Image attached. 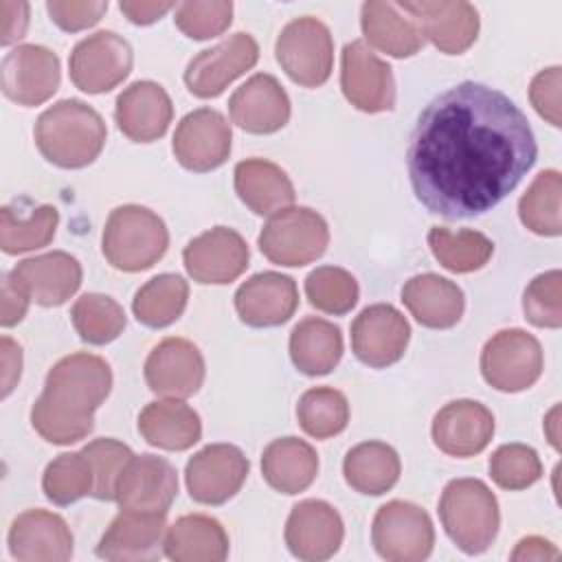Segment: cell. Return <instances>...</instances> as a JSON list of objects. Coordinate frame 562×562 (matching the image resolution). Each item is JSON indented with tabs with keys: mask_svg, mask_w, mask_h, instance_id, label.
Instances as JSON below:
<instances>
[{
	"mask_svg": "<svg viewBox=\"0 0 562 562\" xmlns=\"http://www.w3.org/2000/svg\"><path fill=\"white\" fill-rule=\"evenodd\" d=\"M2 92L18 105H40L59 88V59L40 44H22L4 55L0 68Z\"/></svg>",
	"mask_w": 562,
	"mask_h": 562,
	"instance_id": "obj_16",
	"label": "cell"
},
{
	"mask_svg": "<svg viewBox=\"0 0 562 562\" xmlns=\"http://www.w3.org/2000/svg\"><path fill=\"white\" fill-rule=\"evenodd\" d=\"M114 119L130 140L151 143L167 132L173 119V105L160 83L134 81L116 97Z\"/></svg>",
	"mask_w": 562,
	"mask_h": 562,
	"instance_id": "obj_27",
	"label": "cell"
},
{
	"mask_svg": "<svg viewBox=\"0 0 562 562\" xmlns=\"http://www.w3.org/2000/svg\"><path fill=\"white\" fill-rule=\"evenodd\" d=\"M112 389L110 364L94 353H70L53 364L44 391L31 408L37 435L57 446H70L94 428V411Z\"/></svg>",
	"mask_w": 562,
	"mask_h": 562,
	"instance_id": "obj_2",
	"label": "cell"
},
{
	"mask_svg": "<svg viewBox=\"0 0 562 562\" xmlns=\"http://www.w3.org/2000/svg\"><path fill=\"white\" fill-rule=\"evenodd\" d=\"M22 373V349L9 336H2V397H7Z\"/></svg>",
	"mask_w": 562,
	"mask_h": 562,
	"instance_id": "obj_55",
	"label": "cell"
},
{
	"mask_svg": "<svg viewBox=\"0 0 562 562\" xmlns=\"http://www.w3.org/2000/svg\"><path fill=\"white\" fill-rule=\"evenodd\" d=\"M248 476L246 454L231 443H211L195 452L184 468L187 490L202 505L231 501Z\"/></svg>",
	"mask_w": 562,
	"mask_h": 562,
	"instance_id": "obj_13",
	"label": "cell"
},
{
	"mask_svg": "<svg viewBox=\"0 0 562 562\" xmlns=\"http://www.w3.org/2000/svg\"><path fill=\"white\" fill-rule=\"evenodd\" d=\"M296 419L310 437L327 439L347 428L349 402L331 386H314L301 395Z\"/></svg>",
	"mask_w": 562,
	"mask_h": 562,
	"instance_id": "obj_42",
	"label": "cell"
},
{
	"mask_svg": "<svg viewBox=\"0 0 562 562\" xmlns=\"http://www.w3.org/2000/svg\"><path fill=\"white\" fill-rule=\"evenodd\" d=\"M178 494L176 468L156 454L132 457L121 472L114 501L121 509L167 514Z\"/></svg>",
	"mask_w": 562,
	"mask_h": 562,
	"instance_id": "obj_17",
	"label": "cell"
},
{
	"mask_svg": "<svg viewBox=\"0 0 562 562\" xmlns=\"http://www.w3.org/2000/svg\"><path fill=\"white\" fill-rule=\"evenodd\" d=\"M233 20V2L191 0L176 7V26L191 40H211L222 35Z\"/></svg>",
	"mask_w": 562,
	"mask_h": 562,
	"instance_id": "obj_47",
	"label": "cell"
},
{
	"mask_svg": "<svg viewBox=\"0 0 562 562\" xmlns=\"http://www.w3.org/2000/svg\"><path fill=\"white\" fill-rule=\"evenodd\" d=\"M428 246L435 259L450 272H474L483 268L492 252L494 244L479 231H450L446 226H432L428 231Z\"/></svg>",
	"mask_w": 562,
	"mask_h": 562,
	"instance_id": "obj_39",
	"label": "cell"
},
{
	"mask_svg": "<svg viewBox=\"0 0 562 562\" xmlns=\"http://www.w3.org/2000/svg\"><path fill=\"white\" fill-rule=\"evenodd\" d=\"M419 26L422 35L432 42L446 55L465 53L479 35V13L470 2H443V0H417L397 2Z\"/></svg>",
	"mask_w": 562,
	"mask_h": 562,
	"instance_id": "obj_19",
	"label": "cell"
},
{
	"mask_svg": "<svg viewBox=\"0 0 562 562\" xmlns=\"http://www.w3.org/2000/svg\"><path fill=\"white\" fill-rule=\"evenodd\" d=\"M235 191L239 200L257 215H272L288 209L296 198L288 173L266 158H248L237 162Z\"/></svg>",
	"mask_w": 562,
	"mask_h": 562,
	"instance_id": "obj_31",
	"label": "cell"
},
{
	"mask_svg": "<svg viewBox=\"0 0 562 562\" xmlns=\"http://www.w3.org/2000/svg\"><path fill=\"white\" fill-rule=\"evenodd\" d=\"M494 437V415L474 400H454L432 419V441L450 457H472Z\"/></svg>",
	"mask_w": 562,
	"mask_h": 562,
	"instance_id": "obj_25",
	"label": "cell"
},
{
	"mask_svg": "<svg viewBox=\"0 0 562 562\" xmlns=\"http://www.w3.org/2000/svg\"><path fill=\"white\" fill-rule=\"evenodd\" d=\"M235 125L250 134H272L290 119V99L283 86L266 72L252 75L228 99Z\"/></svg>",
	"mask_w": 562,
	"mask_h": 562,
	"instance_id": "obj_26",
	"label": "cell"
},
{
	"mask_svg": "<svg viewBox=\"0 0 562 562\" xmlns=\"http://www.w3.org/2000/svg\"><path fill=\"white\" fill-rule=\"evenodd\" d=\"M560 83H562L560 66H551L547 70H540L529 86L531 105L553 127H560V121H562L560 119Z\"/></svg>",
	"mask_w": 562,
	"mask_h": 562,
	"instance_id": "obj_50",
	"label": "cell"
},
{
	"mask_svg": "<svg viewBox=\"0 0 562 562\" xmlns=\"http://www.w3.org/2000/svg\"><path fill=\"white\" fill-rule=\"evenodd\" d=\"M9 553L20 562H66L72 555V531L55 512L26 509L11 522Z\"/></svg>",
	"mask_w": 562,
	"mask_h": 562,
	"instance_id": "obj_22",
	"label": "cell"
},
{
	"mask_svg": "<svg viewBox=\"0 0 562 562\" xmlns=\"http://www.w3.org/2000/svg\"><path fill=\"white\" fill-rule=\"evenodd\" d=\"M402 472L395 448L384 441H362L353 446L342 461V474L347 485L360 494L380 496L389 492Z\"/></svg>",
	"mask_w": 562,
	"mask_h": 562,
	"instance_id": "obj_36",
	"label": "cell"
},
{
	"mask_svg": "<svg viewBox=\"0 0 562 562\" xmlns=\"http://www.w3.org/2000/svg\"><path fill=\"white\" fill-rule=\"evenodd\" d=\"M81 452L88 457L94 472L92 496L99 501H114L116 481L125 470V465L130 463V459L134 457L130 446L110 437H101L90 441L86 448H81Z\"/></svg>",
	"mask_w": 562,
	"mask_h": 562,
	"instance_id": "obj_46",
	"label": "cell"
},
{
	"mask_svg": "<svg viewBox=\"0 0 562 562\" xmlns=\"http://www.w3.org/2000/svg\"><path fill=\"white\" fill-rule=\"evenodd\" d=\"M165 555L176 562H222L228 555V536L220 520L187 514L167 529Z\"/></svg>",
	"mask_w": 562,
	"mask_h": 562,
	"instance_id": "obj_33",
	"label": "cell"
},
{
	"mask_svg": "<svg viewBox=\"0 0 562 562\" xmlns=\"http://www.w3.org/2000/svg\"><path fill=\"white\" fill-rule=\"evenodd\" d=\"M555 417H558V406L549 413V417H547V424H551V430H549V441L553 443V448H558V432L553 430L555 428Z\"/></svg>",
	"mask_w": 562,
	"mask_h": 562,
	"instance_id": "obj_56",
	"label": "cell"
},
{
	"mask_svg": "<svg viewBox=\"0 0 562 562\" xmlns=\"http://www.w3.org/2000/svg\"><path fill=\"white\" fill-rule=\"evenodd\" d=\"M544 358L536 336L525 329L496 331L481 351V373L490 386L503 393L529 389L542 375Z\"/></svg>",
	"mask_w": 562,
	"mask_h": 562,
	"instance_id": "obj_8",
	"label": "cell"
},
{
	"mask_svg": "<svg viewBox=\"0 0 562 562\" xmlns=\"http://www.w3.org/2000/svg\"><path fill=\"white\" fill-rule=\"evenodd\" d=\"M536 156L525 112L496 88L461 81L422 110L408 145V176L430 213L465 220L514 191Z\"/></svg>",
	"mask_w": 562,
	"mask_h": 562,
	"instance_id": "obj_1",
	"label": "cell"
},
{
	"mask_svg": "<svg viewBox=\"0 0 562 562\" xmlns=\"http://www.w3.org/2000/svg\"><path fill=\"white\" fill-rule=\"evenodd\" d=\"M274 55L294 83L318 88L331 75L334 40L318 18L303 15L281 29Z\"/></svg>",
	"mask_w": 562,
	"mask_h": 562,
	"instance_id": "obj_7",
	"label": "cell"
},
{
	"mask_svg": "<svg viewBox=\"0 0 562 562\" xmlns=\"http://www.w3.org/2000/svg\"><path fill=\"white\" fill-rule=\"evenodd\" d=\"M259 59V46L248 33H233L215 46L200 50L184 70V83L191 94L213 99L222 94L231 81L250 70Z\"/></svg>",
	"mask_w": 562,
	"mask_h": 562,
	"instance_id": "obj_11",
	"label": "cell"
},
{
	"mask_svg": "<svg viewBox=\"0 0 562 562\" xmlns=\"http://www.w3.org/2000/svg\"><path fill=\"white\" fill-rule=\"evenodd\" d=\"M560 193H562L560 171L547 169L538 173L518 202L520 222L536 235L558 237L562 231Z\"/></svg>",
	"mask_w": 562,
	"mask_h": 562,
	"instance_id": "obj_40",
	"label": "cell"
},
{
	"mask_svg": "<svg viewBox=\"0 0 562 562\" xmlns=\"http://www.w3.org/2000/svg\"><path fill=\"white\" fill-rule=\"evenodd\" d=\"M290 358L305 375H325L342 358V334L325 318H303L290 334Z\"/></svg>",
	"mask_w": 562,
	"mask_h": 562,
	"instance_id": "obj_35",
	"label": "cell"
},
{
	"mask_svg": "<svg viewBox=\"0 0 562 562\" xmlns=\"http://www.w3.org/2000/svg\"><path fill=\"white\" fill-rule=\"evenodd\" d=\"M50 20L64 31H83L94 26L108 11V2L103 0H50L46 2Z\"/></svg>",
	"mask_w": 562,
	"mask_h": 562,
	"instance_id": "obj_49",
	"label": "cell"
},
{
	"mask_svg": "<svg viewBox=\"0 0 562 562\" xmlns=\"http://www.w3.org/2000/svg\"><path fill=\"white\" fill-rule=\"evenodd\" d=\"M42 490L55 505H70L92 494L94 472L88 457L81 450L55 457L44 470Z\"/></svg>",
	"mask_w": 562,
	"mask_h": 562,
	"instance_id": "obj_43",
	"label": "cell"
},
{
	"mask_svg": "<svg viewBox=\"0 0 562 562\" xmlns=\"http://www.w3.org/2000/svg\"><path fill=\"white\" fill-rule=\"evenodd\" d=\"M340 88L360 112L378 114L395 105V79L391 66L362 40H353L340 55Z\"/></svg>",
	"mask_w": 562,
	"mask_h": 562,
	"instance_id": "obj_12",
	"label": "cell"
},
{
	"mask_svg": "<svg viewBox=\"0 0 562 562\" xmlns=\"http://www.w3.org/2000/svg\"><path fill=\"white\" fill-rule=\"evenodd\" d=\"M345 538L340 514L325 501L307 498L292 507L285 522V544L299 560L318 562L331 558Z\"/></svg>",
	"mask_w": 562,
	"mask_h": 562,
	"instance_id": "obj_21",
	"label": "cell"
},
{
	"mask_svg": "<svg viewBox=\"0 0 562 562\" xmlns=\"http://www.w3.org/2000/svg\"><path fill=\"white\" fill-rule=\"evenodd\" d=\"M169 246V231L160 215L140 204L116 206L103 228L101 250L116 270L140 272L151 268Z\"/></svg>",
	"mask_w": 562,
	"mask_h": 562,
	"instance_id": "obj_5",
	"label": "cell"
},
{
	"mask_svg": "<svg viewBox=\"0 0 562 562\" xmlns=\"http://www.w3.org/2000/svg\"><path fill=\"white\" fill-rule=\"evenodd\" d=\"M402 301L415 321L430 329L454 327L465 307L463 290L435 272L411 277L402 288Z\"/></svg>",
	"mask_w": 562,
	"mask_h": 562,
	"instance_id": "obj_29",
	"label": "cell"
},
{
	"mask_svg": "<svg viewBox=\"0 0 562 562\" xmlns=\"http://www.w3.org/2000/svg\"><path fill=\"white\" fill-rule=\"evenodd\" d=\"M59 213L50 204L31 206L29 213H22L18 206H2L0 211V248L7 255L29 252L53 241L57 231Z\"/></svg>",
	"mask_w": 562,
	"mask_h": 562,
	"instance_id": "obj_37",
	"label": "cell"
},
{
	"mask_svg": "<svg viewBox=\"0 0 562 562\" xmlns=\"http://www.w3.org/2000/svg\"><path fill=\"white\" fill-rule=\"evenodd\" d=\"M182 261L193 281L222 285L235 281L246 270L248 246L237 231L215 226L184 246Z\"/></svg>",
	"mask_w": 562,
	"mask_h": 562,
	"instance_id": "obj_18",
	"label": "cell"
},
{
	"mask_svg": "<svg viewBox=\"0 0 562 562\" xmlns=\"http://www.w3.org/2000/svg\"><path fill=\"white\" fill-rule=\"evenodd\" d=\"M305 294L312 307L325 314H347L358 303V281L338 266H321L305 279Z\"/></svg>",
	"mask_w": 562,
	"mask_h": 562,
	"instance_id": "obj_44",
	"label": "cell"
},
{
	"mask_svg": "<svg viewBox=\"0 0 562 562\" xmlns=\"http://www.w3.org/2000/svg\"><path fill=\"white\" fill-rule=\"evenodd\" d=\"M439 518L448 538L468 555L487 551L501 525L498 501L479 479L450 481L439 498Z\"/></svg>",
	"mask_w": 562,
	"mask_h": 562,
	"instance_id": "obj_4",
	"label": "cell"
},
{
	"mask_svg": "<svg viewBox=\"0 0 562 562\" xmlns=\"http://www.w3.org/2000/svg\"><path fill=\"white\" fill-rule=\"evenodd\" d=\"M11 274L26 288L31 301L44 307L66 303L81 285V263L64 252L53 250L20 261Z\"/></svg>",
	"mask_w": 562,
	"mask_h": 562,
	"instance_id": "obj_28",
	"label": "cell"
},
{
	"mask_svg": "<svg viewBox=\"0 0 562 562\" xmlns=\"http://www.w3.org/2000/svg\"><path fill=\"white\" fill-rule=\"evenodd\" d=\"M33 136L48 162L61 169H81L97 160L108 130L94 108L79 99H61L40 114Z\"/></svg>",
	"mask_w": 562,
	"mask_h": 562,
	"instance_id": "obj_3",
	"label": "cell"
},
{
	"mask_svg": "<svg viewBox=\"0 0 562 562\" xmlns=\"http://www.w3.org/2000/svg\"><path fill=\"white\" fill-rule=\"evenodd\" d=\"M318 472L316 450L299 437H281L266 446L261 474L281 494H299L312 485Z\"/></svg>",
	"mask_w": 562,
	"mask_h": 562,
	"instance_id": "obj_32",
	"label": "cell"
},
{
	"mask_svg": "<svg viewBox=\"0 0 562 562\" xmlns=\"http://www.w3.org/2000/svg\"><path fill=\"white\" fill-rule=\"evenodd\" d=\"M0 15H2V37L0 44L9 46L18 42L29 26V4L15 0H0Z\"/></svg>",
	"mask_w": 562,
	"mask_h": 562,
	"instance_id": "obj_52",
	"label": "cell"
},
{
	"mask_svg": "<svg viewBox=\"0 0 562 562\" xmlns=\"http://www.w3.org/2000/svg\"><path fill=\"white\" fill-rule=\"evenodd\" d=\"M299 307V290L292 277L259 272L246 279L235 292V310L250 327H277L292 318Z\"/></svg>",
	"mask_w": 562,
	"mask_h": 562,
	"instance_id": "obj_24",
	"label": "cell"
},
{
	"mask_svg": "<svg viewBox=\"0 0 562 562\" xmlns=\"http://www.w3.org/2000/svg\"><path fill=\"white\" fill-rule=\"evenodd\" d=\"M31 296L26 288L9 272L2 277V301H0V323L2 327H13L18 325L26 310H29Z\"/></svg>",
	"mask_w": 562,
	"mask_h": 562,
	"instance_id": "obj_51",
	"label": "cell"
},
{
	"mask_svg": "<svg viewBox=\"0 0 562 562\" xmlns=\"http://www.w3.org/2000/svg\"><path fill=\"white\" fill-rule=\"evenodd\" d=\"M189 285L180 274H158L149 279L132 301V312L147 327H167L178 321L187 307Z\"/></svg>",
	"mask_w": 562,
	"mask_h": 562,
	"instance_id": "obj_38",
	"label": "cell"
},
{
	"mask_svg": "<svg viewBox=\"0 0 562 562\" xmlns=\"http://www.w3.org/2000/svg\"><path fill=\"white\" fill-rule=\"evenodd\" d=\"M514 562H547V560H558L560 551L555 549L553 542L540 538V536H527L522 538L516 549L509 555Z\"/></svg>",
	"mask_w": 562,
	"mask_h": 562,
	"instance_id": "obj_54",
	"label": "cell"
},
{
	"mask_svg": "<svg viewBox=\"0 0 562 562\" xmlns=\"http://www.w3.org/2000/svg\"><path fill=\"white\" fill-rule=\"evenodd\" d=\"M490 476L503 490H525L542 476V463L531 446L505 443L490 457Z\"/></svg>",
	"mask_w": 562,
	"mask_h": 562,
	"instance_id": "obj_45",
	"label": "cell"
},
{
	"mask_svg": "<svg viewBox=\"0 0 562 562\" xmlns=\"http://www.w3.org/2000/svg\"><path fill=\"white\" fill-rule=\"evenodd\" d=\"M233 132L224 114L211 108H198L182 116L173 134V156L189 171H213L231 154Z\"/></svg>",
	"mask_w": 562,
	"mask_h": 562,
	"instance_id": "obj_14",
	"label": "cell"
},
{
	"mask_svg": "<svg viewBox=\"0 0 562 562\" xmlns=\"http://www.w3.org/2000/svg\"><path fill=\"white\" fill-rule=\"evenodd\" d=\"M562 274L549 270L538 274L522 294L525 318L536 327L558 329L562 325Z\"/></svg>",
	"mask_w": 562,
	"mask_h": 562,
	"instance_id": "obj_48",
	"label": "cell"
},
{
	"mask_svg": "<svg viewBox=\"0 0 562 562\" xmlns=\"http://www.w3.org/2000/svg\"><path fill=\"white\" fill-rule=\"evenodd\" d=\"M371 542L389 562H419L432 551L435 527L419 505L389 501L373 516Z\"/></svg>",
	"mask_w": 562,
	"mask_h": 562,
	"instance_id": "obj_9",
	"label": "cell"
},
{
	"mask_svg": "<svg viewBox=\"0 0 562 562\" xmlns=\"http://www.w3.org/2000/svg\"><path fill=\"white\" fill-rule=\"evenodd\" d=\"M257 241L272 263L294 268L312 263L327 250L329 228L321 213L307 206H288L270 215Z\"/></svg>",
	"mask_w": 562,
	"mask_h": 562,
	"instance_id": "obj_6",
	"label": "cell"
},
{
	"mask_svg": "<svg viewBox=\"0 0 562 562\" xmlns=\"http://www.w3.org/2000/svg\"><path fill=\"white\" fill-rule=\"evenodd\" d=\"M176 4L173 2H162V0H123L119 9L125 13V18L134 24H154L160 20L167 11H171Z\"/></svg>",
	"mask_w": 562,
	"mask_h": 562,
	"instance_id": "obj_53",
	"label": "cell"
},
{
	"mask_svg": "<svg viewBox=\"0 0 562 562\" xmlns=\"http://www.w3.org/2000/svg\"><path fill=\"white\" fill-rule=\"evenodd\" d=\"M72 325L83 342L108 345L125 329L123 307L108 294L88 292L70 310Z\"/></svg>",
	"mask_w": 562,
	"mask_h": 562,
	"instance_id": "obj_41",
	"label": "cell"
},
{
	"mask_svg": "<svg viewBox=\"0 0 562 562\" xmlns=\"http://www.w3.org/2000/svg\"><path fill=\"white\" fill-rule=\"evenodd\" d=\"M165 514L121 509L97 544V555L114 562L154 560L165 547Z\"/></svg>",
	"mask_w": 562,
	"mask_h": 562,
	"instance_id": "obj_23",
	"label": "cell"
},
{
	"mask_svg": "<svg viewBox=\"0 0 562 562\" xmlns=\"http://www.w3.org/2000/svg\"><path fill=\"white\" fill-rule=\"evenodd\" d=\"M204 358L187 338L160 340L145 360V382L156 395L184 400L204 382Z\"/></svg>",
	"mask_w": 562,
	"mask_h": 562,
	"instance_id": "obj_20",
	"label": "cell"
},
{
	"mask_svg": "<svg viewBox=\"0 0 562 562\" xmlns=\"http://www.w3.org/2000/svg\"><path fill=\"white\" fill-rule=\"evenodd\" d=\"M411 325L389 303L364 307L351 323V349L356 358L373 369L395 364L408 345Z\"/></svg>",
	"mask_w": 562,
	"mask_h": 562,
	"instance_id": "obj_15",
	"label": "cell"
},
{
	"mask_svg": "<svg viewBox=\"0 0 562 562\" xmlns=\"http://www.w3.org/2000/svg\"><path fill=\"white\" fill-rule=\"evenodd\" d=\"M138 432L149 446L178 452L200 441L202 422L189 404L176 397H167L149 402L140 411Z\"/></svg>",
	"mask_w": 562,
	"mask_h": 562,
	"instance_id": "obj_30",
	"label": "cell"
},
{
	"mask_svg": "<svg viewBox=\"0 0 562 562\" xmlns=\"http://www.w3.org/2000/svg\"><path fill=\"white\" fill-rule=\"evenodd\" d=\"M360 26L369 46L391 55L411 57L424 46V35L413 18L400 13V7L384 0H369L362 4Z\"/></svg>",
	"mask_w": 562,
	"mask_h": 562,
	"instance_id": "obj_34",
	"label": "cell"
},
{
	"mask_svg": "<svg viewBox=\"0 0 562 562\" xmlns=\"http://www.w3.org/2000/svg\"><path fill=\"white\" fill-rule=\"evenodd\" d=\"M132 61V46L125 37L114 31H99L72 48L70 79L88 94L110 92L130 75Z\"/></svg>",
	"mask_w": 562,
	"mask_h": 562,
	"instance_id": "obj_10",
	"label": "cell"
}]
</instances>
